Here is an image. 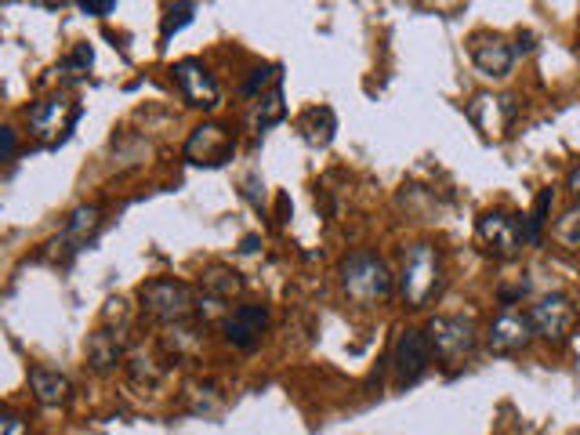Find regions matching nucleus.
<instances>
[{
    "label": "nucleus",
    "mask_w": 580,
    "mask_h": 435,
    "mask_svg": "<svg viewBox=\"0 0 580 435\" xmlns=\"http://www.w3.org/2000/svg\"><path fill=\"white\" fill-rule=\"evenodd\" d=\"M269 84H272V87H276V84H283V73H280V65H261V70H255V73H250L247 81H244V95H250V99H255L258 91H266Z\"/></svg>",
    "instance_id": "obj_23"
},
{
    "label": "nucleus",
    "mask_w": 580,
    "mask_h": 435,
    "mask_svg": "<svg viewBox=\"0 0 580 435\" xmlns=\"http://www.w3.org/2000/svg\"><path fill=\"white\" fill-rule=\"evenodd\" d=\"M577 323H580V320H577Z\"/></svg>",
    "instance_id": "obj_31"
},
{
    "label": "nucleus",
    "mask_w": 580,
    "mask_h": 435,
    "mask_svg": "<svg viewBox=\"0 0 580 435\" xmlns=\"http://www.w3.org/2000/svg\"><path fill=\"white\" fill-rule=\"evenodd\" d=\"M84 11V15H95V19H105V15H113L116 11V0H81V4H76Z\"/></svg>",
    "instance_id": "obj_27"
},
{
    "label": "nucleus",
    "mask_w": 580,
    "mask_h": 435,
    "mask_svg": "<svg viewBox=\"0 0 580 435\" xmlns=\"http://www.w3.org/2000/svg\"><path fill=\"white\" fill-rule=\"evenodd\" d=\"M175 84L182 91V99H186L193 110H218L221 91H218L215 76L207 73V65L200 59H182L175 65Z\"/></svg>",
    "instance_id": "obj_11"
},
{
    "label": "nucleus",
    "mask_w": 580,
    "mask_h": 435,
    "mask_svg": "<svg viewBox=\"0 0 580 435\" xmlns=\"http://www.w3.org/2000/svg\"><path fill=\"white\" fill-rule=\"evenodd\" d=\"M59 70H62L65 76H73V81H76V76H84V73L91 70V48H87V44L73 48V55L65 59V62L59 65Z\"/></svg>",
    "instance_id": "obj_25"
},
{
    "label": "nucleus",
    "mask_w": 580,
    "mask_h": 435,
    "mask_svg": "<svg viewBox=\"0 0 580 435\" xmlns=\"http://www.w3.org/2000/svg\"><path fill=\"white\" fill-rule=\"evenodd\" d=\"M400 298L406 309H425L443 287V258L432 244H411L400 266Z\"/></svg>",
    "instance_id": "obj_1"
},
{
    "label": "nucleus",
    "mask_w": 580,
    "mask_h": 435,
    "mask_svg": "<svg viewBox=\"0 0 580 435\" xmlns=\"http://www.w3.org/2000/svg\"><path fill=\"white\" fill-rule=\"evenodd\" d=\"M142 312L156 323H186L196 312V294L178 280H149L138 290Z\"/></svg>",
    "instance_id": "obj_3"
},
{
    "label": "nucleus",
    "mask_w": 580,
    "mask_h": 435,
    "mask_svg": "<svg viewBox=\"0 0 580 435\" xmlns=\"http://www.w3.org/2000/svg\"><path fill=\"white\" fill-rule=\"evenodd\" d=\"M102 229V210L95 204H84L76 207L70 218H65V229L62 236H55L48 247H51V261H59V266H70V258L76 255V250H84L91 240H95V232Z\"/></svg>",
    "instance_id": "obj_9"
},
{
    "label": "nucleus",
    "mask_w": 580,
    "mask_h": 435,
    "mask_svg": "<svg viewBox=\"0 0 580 435\" xmlns=\"http://www.w3.org/2000/svg\"><path fill=\"white\" fill-rule=\"evenodd\" d=\"M236 153V135L229 124H200L186 142V160L196 167H221L229 164Z\"/></svg>",
    "instance_id": "obj_7"
},
{
    "label": "nucleus",
    "mask_w": 580,
    "mask_h": 435,
    "mask_svg": "<svg viewBox=\"0 0 580 435\" xmlns=\"http://www.w3.org/2000/svg\"><path fill=\"white\" fill-rule=\"evenodd\" d=\"M551 204H556V193H551V189H540L534 210L526 215V247H537L540 240H545V226H548V210H551Z\"/></svg>",
    "instance_id": "obj_20"
},
{
    "label": "nucleus",
    "mask_w": 580,
    "mask_h": 435,
    "mask_svg": "<svg viewBox=\"0 0 580 435\" xmlns=\"http://www.w3.org/2000/svg\"><path fill=\"white\" fill-rule=\"evenodd\" d=\"M81 121V102L73 95H48L30 110V131L44 145H62Z\"/></svg>",
    "instance_id": "obj_5"
},
{
    "label": "nucleus",
    "mask_w": 580,
    "mask_h": 435,
    "mask_svg": "<svg viewBox=\"0 0 580 435\" xmlns=\"http://www.w3.org/2000/svg\"><path fill=\"white\" fill-rule=\"evenodd\" d=\"M193 15H196V4H178V8H170L167 19H164V30H160L164 41H170V33H178L182 25H189Z\"/></svg>",
    "instance_id": "obj_24"
},
{
    "label": "nucleus",
    "mask_w": 580,
    "mask_h": 435,
    "mask_svg": "<svg viewBox=\"0 0 580 435\" xmlns=\"http://www.w3.org/2000/svg\"><path fill=\"white\" fill-rule=\"evenodd\" d=\"M341 287L355 305H374V301L392 298L395 276L385 266V258H377L374 250H355L341 261Z\"/></svg>",
    "instance_id": "obj_2"
},
{
    "label": "nucleus",
    "mask_w": 580,
    "mask_h": 435,
    "mask_svg": "<svg viewBox=\"0 0 580 435\" xmlns=\"http://www.w3.org/2000/svg\"><path fill=\"white\" fill-rule=\"evenodd\" d=\"M283 116H287V102H283V84H280V87H272L269 95H261L255 124H258V131H269L272 124H280Z\"/></svg>",
    "instance_id": "obj_21"
},
{
    "label": "nucleus",
    "mask_w": 580,
    "mask_h": 435,
    "mask_svg": "<svg viewBox=\"0 0 580 435\" xmlns=\"http://www.w3.org/2000/svg\"><path fill=\"white\" fill-rule=\"evenodd\" d=\"M479 240L494 258H516L526 247V215H508V210H486L479 215Z\"/></svg>",
    "instance_id": "obj_6"
},
{
    "label": "nucleus",
    "mask_w": 580,
    "mask_h": 435,
    "mask_svg": "<svg viewBox=\"0 0 580 435\" xmlns=\"http://www.w3.org/2000/svg\"><path fill=\"white\" fill-rule=\"evenodd\" d=\"M526 51H534V33H519V48H516V55H526Z\"/></svg>",
    "instance_id": "obj_30"
},
{
    "label": "nucleus",
    "mask_w": 580,
    "mask_h": 435,
    "mask_svg": "<svg viewBox=\"0 0 580 435\" xmlns=\"http://www.w3.org/2000/svg\"><path fill=\"white\" fill-rule=\"evenodd\" d=\"M0 435H25V417L0 406Z\"/></svg>",
    "instance_id": "obj_26"
},
{
    "label": "nucleus",
    "mask_w": 580,
    "mask_h": 435,
    "mask_svg": "<svg viewBox=\"0 0 580 435\" xmlns=\"http://www.w3.org/2000/svg\"><path fill=\"white\" fill-rule=\"evenodd\" d=\"M468 116L483 135H508L511 121H516V102L494 99V95H476L468 105Z\"/></svg>",
    "instance_id": "obj_16"
},
{
    "label": "nucleus",
    "mask_w": 580,
    "mask_h": 435,
    "mask_svg": "<svg viewBox=\"0 0 580 435\" xmlns=\"http://www.w3.org/2000/svg\"><path fill=\"white\" fill-rule=\"evenodd\" d=\"M425 334H428L432 355H439L443 363L468 360L479 345L476 320H468V315H435Z\"/></svg>",
    "instance_id": "obj_4"
},
{
    "label": "nucleus",
    "mask_w": 580,
    "mask_h": 435,
    "mask_svg": "<svg viewBox=\"0 0 580 435\" xmlns=\"http://www.w3.org/2000/svg\"><path fill=\"white\" fill-rule=\"evenodd\" d=\"M127 352V323H102L95 334L87 341V363L95 366V371H113L116 363L124 360Z\"/></svg>",
    "instance_id": "obj_15"
},
{
    "label": "nucleus",
    "mask_w": 580,
    "mask_h": 435,
    "mask_svg": "<svg viewBox=\"0 0 580 435\" xmlns=\"http://www.w3.org/2000/svg\"><path fill=\"white\" fill-rule=\"evenodd\" d=\"M534 341V327H530V315H522L516 309H505L490 323L486 331V345H490L494 355H516Z\"/></svg>",
    "instance_id": "obj_13"
},
{
    "label": "nucleus",
    "mask_w": 580,
    "mask_h": 435,
    "mask_svg": "<svg viewBox=\"0 0 580 435\" xmlns=\"http://www.w3.org/2000/svg\"><path fill=\"white\" fill-rule=\"evenodd\" d=\"M19 153V135L8 124H0V160H11Z\"/></svg>",
    "instance_id": "obj_28"
},
{
    "label": "nucleus",
    "mask_w": 580,
    "mask_h": 435,
    "mask_svg": "<svg viewBox=\"0 0 580 435\" xmlns=\"http://www.w3.org/2000/svg\"><path fill=\"white\" fill-rule=\"evenodd\" d=\"M200 287H204L207 301H232L244 290V280H240V272H232L226 266H215V269L204 272Z\"/></svg>",
    "instance_id": "obj_19"
},
{
    "label": "nucleus",
    "mask_w": 580,
    "mask_h": 435,
    "mask_svg": "<svg viewBox=\"0 0 580 435\" xmlns=\"http://www.w3.org/2000/svg\"><path fill=\"white\" fill-rule=\"evenodd\" d=\"M392 366H395V377H400V385H414V381L425 377L428 366H432L428 334L425 331H414V327H406V331L395 334Z\"/></svg>",
    "instance_id": "obj_10"
},
{
    "label": "nucleus",
    "mask_w": 580,
    "mask_h": 435,
    "mask_svg": "<svg viewBox=\"0 0 580 435\" xmlns=\"http://www.w3.org/2000/svg\"><path fill=\"white\" fill-rule=\"evenodd\" d=\"M30 389L37 395V403H44V406H62L65 400H70V381H65L59 371H48V366H33Z\"/></svg>",
    "instance_id": "obj_17"
},
{
    "label": "nucleus",
    "mask_w": 580,
    "mask_h": 435,
    "mask_svg": "<svg viewBox=\"0 0 580 435\" xmlns=\"http://www.w3.org/2000/svg\"><path fill=\"white\" fill-rule=\"evenodd\" d=\"M301 135H305L309 145H315V149H323V145L334 142V131H338V116L334 110H327V105H320V110H309L305 116H301Z\"/></svg>",
    "instance_id": "obj_18"
},
{
    "label": "nucleus",
    "mask_w": 580,
    "mask_h": 435,
    "mask_svg": "<svg viewBox=\"0 0 580 435\" xmlns=\"http://www.w3.org/2000/svg\"><path fill=\"white\" fill-rule=\"evenodd\" d=\"M269 331V312L266 305H236L221 320V334L232 349H255L261 334Z\"/></svg>",
    "instance_id": "obj_14"
},
{
    "label": "nucleus",
    "mask_w": 580,
    "mask_h": 435,
    "mask_svg": "<svg viewBox=\"0 0 580 435\" xmlns=\"http://www.w3.org/2000/svg\"><path fill=\"white\" fill-rule=\"evenodd\" d=\"M468 55H472V65H476L483 76H490V81H505V76L511 73V65H516V48L497 33L472 37Z\"/></svg>",
    "instance_id": "obj_12"
},
{
    "label": "nucleus",
    "mask_w": 580,
    "mask_h": 435,
    "mask_svg": "<svg viewBox=\"0 0 580 435\" xmlns=\"http://www.w3.org/2000/svg\"><path fill=\"white\" fill-rule=\"evenodd\" d=\"M551 236H556V244L566 247V250H580V204L570 207L566 215L551 226Z\"/></svg>",
    "instance_id": "obj_22"
},
{
    "label": "nucleus",
    "mask_w": 580,
    "mask_h": 435,
    "mask_svg": "<svg viewBox=\"0 0 580 435\" xmlns=\"http://www.w3.org/2000/svg\"><path fill=\"white\" fill-rule=\"evenodd\" d=\"M530 327H534V338H545V341H551V345H562V341L570 338L573 327H577L573 301L566 294L540 298L537 305L530 309Z\"/></svg>",
    "instance_id": "obj_8"
},
{
    "label": "nucleus",
    "mask_w": 580,
    "mask_h": 435,
    "mask_svg": "<svg viewBox=\"0 0 580 435\" xmlns=\"http://www.w3.org/2000/svg\"><path fill=\"white\" fill-rule=\"evenodd\" d=\"M566 186H570V193L577 196V200H580V164L570 170V178H566Z\"/></svg>",
    "instance_id": "obj_29"
}]
</instances>
